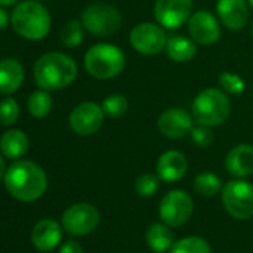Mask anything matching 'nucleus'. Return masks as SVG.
Returning <instances> with one entry per match:
<instances>
[{
	"instance_id": "10",
	"label": "nucleus",
	"mask_w": 253,
	"mask_h": 253,
	"mask_svg": "<svg viewBox=\"0 0 253 253\" xmlns=\"http://www.w3.org/2000/svg\"><path fill=\"white\" fill-rule=\"evenodd\" d=\"M103 121H104L103 107L92 101H85L78 104L69 116L70 128L78 136L95 134L101 128Z\"/></svg>"
},
{
	"instance_id": "16",
	"label": "nucleus",
	"mask_w": 253,
	"mask_h": 253,
	"mask_svg": "<svg viewBox=\"0 0 253 253\" xmlns=\"http://www.w3.org/2000/svg\"><path fill=\"white\" fill-rule=\"evenodd\" d=\"M188 169L185 155L179 151H166L157 161V176L164 182L180 180Z\"/></svg>"
},
{
	"instance_id": "33",
	"label": "nucleus",
	"mask_w": 253,
	"mask_h": 253,
	"mask_svg": "<svg viewBox=\"0 0 253 253\" xmlns=\"http://www.w3.org/2000/svg\"><path fill=\"white\" fill-rule=\"evenodd\" d=\"M6 24H8V14H6V11H5V9L0 8V30L5 29V27H6Z\"/></svg>"
},
{
	"instance_id": "27",
	"label": "nucleus",
	"mask_w": 253,
	"mask_h": 253,
	"mask_svg": "<svg viewBox=\"0 0 253 253\" xmlns=\"http://www.w3.org/2000/svg\"><path fill=\"white\" fill-rule=\"evenodd\" d=\"M101 107H103L104 115L110 118H119L126 112V109H128V101L121 94H110L103 100Z\"/></svg>"
},
{
	"instance_id": "8",
	"label": "nucleus",
	"mask_w": 253,
	"mask_h": 253,
	"mask_svg": "<svg viewBox=\"0 0 253 253\" xmlns=\"http://www.w3.org/2000/svg\"><path fill=\"white\" fill-rule=\"evenodd\" d=\"M192 211V198L180 189L170 191L160 203V217L169 226H182L189 220Z\"/></svg>"
},
{
	"instance_id": "19",
	"label": "nucleus",
	"mask_w": 253,
	"mask_h": 253,
	"mask_svg": "<svg viewBox=\"0 0 253 253\" xmlns=\"http://www.w3.org/2000/svg\"><path fill=\"white\" fill-rule=\"evenodd\" d=\"M24 79V69L15 58H5L0 61V92H15Z\"/></svg>"
},
{
	"instance_id": "22",
	"label": "nucleus",
	"mask_w": 253,
	"mask_h": 253,
	"mask_svg": "<svg viewBox=\"0 0 253 253\" xmlns=\"http://www.w3.org/2000/svg\"><path fill=\"white\" fill-rule=\"evenodd\" d=\"M148 246L158 253H163L173 246V234L166 223H152L146 232Z\"/></svg>"
},
{
	"instance_id": "3",
	"label": "nucleus",
	"mask_w": 253,
	"mask_h": 253,
	"mask_svg": "<svg viewBox=\"0 0 253 253\" xmlns=\"http://www.w3.org/2000/svg\"><path fill=\"white\" fill-rule=\"evenodd\" d=\"M12 27L23 38L30 41L43 39L51 30V15L38 2H23L12 12Z\"/></svg>"
},
{
	"instance_id": "35",
	"label": "nucleus",
	"mask_w": 253,
	"mask_h": 253,
	"mask_svg": "<svg viewBox=\"0 0 253 253\" xmlns=\"http://www.w3.org/2000/svg\"><path fill=\"white\" fill-rule=\"evenodd\" d=\"M3 174H5V161H3L2 155H0V179L3 177Z\"/></svg>"
},
{
	"instance_id": "12",
	"label": "nucleus",
	"mask_w": 253,
	"mask_h": 253,
	"mask_svg": "<svg viewBox=\"0 0 253 253\" xmlns=\"http://www.w3.org/2000/svg\"><path fill=\"white\" fill-rule=\"evenodd\" d=\"M192 0H157L154 17L164 29H179L192 15Z\"/></svg>"
},
{
	"instance_id": "17",
	"label": "nucleus",
	"mask_w": 253,
	"mask_h": 253,
	"mask_svg": "<svg viewBox=\"0 0 253 253\" xmlns=\"http://www.w3.org/2000/svg\"><path fill=\"white\" fill-rule=\"evenodd\" d=\"M226 170L238 179L247 177L253 173V146L241 143L234 146L225 160Z\"/></svg>"
},
{
	"instance_id": "26",
	"label": "nucleus",
	"mask_w": 253,
	"mask_h": 253,
	"mask_svg": "<svg viewBox=\"0 0 253 253\" xmlns=\"http://www.w3.org/2000/svg\"><path fill=\"white\" fill-rule=\"evenodd\" d=\"M61 42L63 45L69 46V48H75L79 46L82 43L84 39V26L81 21L72 20L69 23L64 24V27L61 29Z\"/></svg>"
},
{
	"instance_id": "29",
	"label": "nucleus",
	"mask_w": 253,
	"mask_h": 253,
	"mask_svg": "<svg viewBox=\"0 0 253 253\" xmlns=\"http://www.w3.org/2000/svg\"><path fill=\"white\" fill-rule=\"evenodd\" d=\"M219 82L226 92L234 94V95L241 94L244 91V86H246L244 81L232 72H222L219 76Z\"/></svg>"
},
{
	"instance_id": "1",
	"label": "nucleus",
	"mask_w": 253,
	"mask_h": 253,
	"mask_svg": "<svg viewBox=\"0 0 253 253\" xmlns=\"http://www.w3.org/2000/svg\"><path fill=\"white\" fill-rule=\"evenodd\" d=\"M6 189L20 201H35L43 195L48 186L45 171L32 161L14 163L5 174Z\"/></svg>"
},
{
	"instance_id": "4",
	"label": "nucleus",
	"mask_w": 253,
	"mask_h": 253,
	"mask_svg": "<svg viewBox=\"0 0 253 253\" xmlns=\"http://www.w3.org/2000/svg\"><path fill=\"white\" fill-rule=\"evenodd\" d=\"M231 112V101L217 88L201 91L192 101V118L203 125L216 126L223 124Z\"/></svg>"
},
{
	"instance_id": "11",
	"label": "nucleus",
	"mask_w": 253,
	"mask_h": 253,
	"mask_svg": "<svg viewBox=\"0 0 253 253\" xmlns=\"http://www.w3.org/2000/svg\"><path fill=\"white\" fill-rule=\"evenodd\" d=\"M130 42L137 52L143 55H155L166 49L167 35L163 27L154 23H140L131 30Z\"/></svg>"
},
{
	"instance_id": "18",
	"label": "nucleus",
	"mask_w": 253,
	"mask_h": 253,
	"mask_svg": "<svg viewBox=\"0 0 253 253\" xmlns=\"http://www.w3.org/2000/svg\"><path fill=\"white\" fill-rule=\"evenodd\" d=\"M61 240V228L52 219L41 220L35 225L32 231V241L36 249L42 252H49L55 246H58Z\"/></svg>"
},
{
	"instance_id": "20",
	"label": "nucleus",
	"mask_w": 253,
	"mask_h": 253,
	"mask_svg": "<svg viewBox=\"0 0 253 253\" xmlns=\"http://www.w3.org/2000/svg\"><path fill=\"white\" fill-rule=\"evenodd\" d=\"M166 52L173 61L186 63L195 57L197 48H195L192 39H188V38L180 36V35H173V36L167 38Z\"/></svg>"
},
{
	"instance_id": "2",
	"label": "nucleus",
	"mask_w": 253,
	"mask_h": 253,
	"mask_svg": "<svg viewBox=\"0 0 253 253\" xmlns=\"http://www.w3.org/2000/svg\"><path fill=\"white\" fill-rule=\"evenodd\" d=\"M78 73L72 57L61 52H48L35 64L36 84L45 91H57L69 86Z\"/></svg>"
},
{
	"instance_id": "14",
	"label": "nucleus",
	"mask_w": 253,
	"mask_h": 253,
	"mask_svg": "<svg viewBox=\"0 0 253 253\" xmlns=\"http://www.w3.org/2000/svg\"><path fill=\"white\" fill-rule=\"evenodd\" d=\"M158 130L169 139H182L192 130V116L179 107L167 109L158 118Z\"/></svg>"
},
{
	"instance_id": "7",
	"label": "nucleus",
	"mask_w": 253,
	"mask_h": 253,
	"mask_svg": "<svg viewBox=\"0 0 253 253\" xmlns=\"http://www.w3.org/2000/svg\"><path fill=\"white\" fill-rule=\"evenodd\" d=\"M222 201L232 217L250 219L253 216V185L241 179L228 182L222 191Z\"/></svg>"
},
{
	"instance_id": "25",
	"label": "nucleus",
	"mask_w": 253,
	"mask_h": 253,
	"mask_svg": "<svg viewBox=\"0 0 253 253\" xmlns=\"http://www.w3.org/2000/svg\"><path fill=\"white\" fill-rule=\"evenodd\" d=\"M170 253H211L210 246L200 237H186L174 243Z\"/></svg>"
},
{
	"instance_id": "13",
	"label": "nucleus",
	"mask_w": 253,
	"mask_h": 253,
	"mask_svg": "<svg viewBox=\"0 0 253 253\" xmlns=\"http://www.w3.org/2000/svg\"><path fill=\"white\" fill-rule=\"evenodd\" d=\"M188 32L194 42L204 46L216 43L220 38L219 21L209 11H198L192 14L188 21Z\"/></svg>"
},
{
	"instance_id": "32",
	"label": "nucleus",
	"mask_w": 253,
	"mask_h": 253,
	"mask_svg": "<svg viewBox=\"0 0 253 253\" xmlns=\"http://www.w3.org/2000/svg\"><path fill=\"white\" fill-rule=\"evenodd\" d=\"M60 253H82V247L79 243L70 240L67 243H64L60 249Z\"/></svg>"
},
{
	"instance_id": "6",
	"label": "nucleus",
	"mask_w": 253,
	"mask_h": 253,
	"mask_svg": "<svg viewBox=\"0 0 253 253\" xmlns=\"http://www.w3.org/2000/svg\"><path fill=\"white\" fill-rule=\"evenodd\" d=\"M81 23L85 30L97 36H109L119 30L122 18L116 8L112 5L97 2L84 9Z\"/></svg>"
},
{
	"instance_id": "24",
	"label": "nucleus",
	"mask_w": 253,
	"mask_h": 253,
	"mask_svg": "<svg viewBox=\"0 0 253 253\" xmlns=\"http://www.w3.org/2000/svg\"><path fill=\"white\" fill-rule=\"evenodd\" d=\"M222 188L220 179L213 173H201L194 180V189L203 197H213Z\"/></svg>"
},
{
	"instance_id": "31",
	"label": "nucleus",
	"mask_w": 253,
	"mask_h": 253,
	"mask_svg": "<svg viewBox=\"0 0 253 253\" xmlns=\"http://www.w3.org/2000/svg\"><path fill=\"white\" fill-rule=\"evenodd\" d=\"M189 134H191V139L194 140V143L200 148H207L214 140V136H213V131L210 130V126L203 125V124L192 126Z\"/></svg>"
},
{
	"instance_id": "21",
	"label": "nucleus",
	"mask_w": 253,
	"mask_h": 253,
	"mask_svg": "<svg viewBox=\"0 0 253 253\" xmlns=\"http://www.w3.org/2000/svg\"><path fill=\"white\" fill-rule=\"evenodd\" d=\"M0 149L8 158H20L29 149V139L21 130H11L0 139Z\"/></svg>"
},
{
	"instance_id": "15",
	"label": "nucleus",
	"mask_w": 253,
	"mask_h": 253,
	"mask_svg": "<svg viewBox=\"0 0 253 253\" xmlns=\"http://www.w3.org/2000/svg\"><path fill=\"white\" fill-rule=\"evenodd\" d=\"M217 17L229 30H241L249 20L246 0H217Z\"/></svg>"
},
{
	"instance_id": "23",
	"label": "nucleus",
	"mask_w": 253,
	"mask_h": 253,
	"mask_svg": "<svg viewBox=\"0 0 253 253\" xmlns=\"http://www.w3.org/2000/svg\"><path fill=\"white\" fill-rule=\"evenodd\" d=\"M27 109L32 116L35 118H45L52 109V98L51 95L43 91L33 92L27 100Z\"/></svg>"
},
{
	"instance_id": "36",
	"label": "nucleus",
	"mask_w": 253,
	"mask_h": 253,
	"mask_svg": "<svg viewBox=\"0 0 253 253\" xmlns=\"http://www.w3.org/2000/svg\"><path fill=\"white\" fill-rule=\"evenodd\" d=\"M247 3H249V5H250L252 8H253V0H247Z\"/></svg>"
},
{
	"instance_id": "34",
	"label": "nucleus",
	"mask_w": 253,
	"mask_h": 253,
	"mask_svg": "<svg viewBox=\"0 0 253 253\" xmlns=\"http://www.w3.org/2000/svg\"><path fill=\"white\" fill-rule=\"evenodd\" d=\"M20 0H0V6H14Z\"/></svg>"
},
{
	"instance_id": "28",
	"label": "nucleus",
	"mask_w": 253,
	"mask_h": 253,
	"mask_svg": "<svg viewBox=\"0 0 253 253\" xmlns=\"http://www.w3.org/2000/svg\"><path fill=\"white\" fill-rule=\"evenodd\" d=\"M160 188V177L154 174H142L136 180V191L140 197L149 198Z\"/></svg>"
},
{
	"instance_id": "37",
	"label": "nucleus",
	"mask_w": 253,
	"mask_h": 253,
	"mask_svg": "<svg viewBox=\"0 0 253 253\" xmlns=\"http://www.w3.org/2000/svg\"><path fill=\"white\" fill-rule=\"evenodd\" d=\"M252 36H253V26H252Z\"/></svg>"
},
{
	"instance_id": "9",
	"label": "nucleus",
	"mask_w": 253,
	"mask_h": 253,
	"mask_svg": "<svg viewBox=\"0 0 253 253\" xmlns=\"http://www.w3.org/2000/svg\"><path fill=\"white\" fill-rule=\"evenodd\" d=\"M100 213L88 203H78L63 213V226L72 235H85L98 226Z\"/></svg>"
},
{
	"instance_id": "5",
	"label": "nucleus",
	"mask_w": 253,
	"mask_h": 253,
	"mask_svg": "<svg viewBox=\"0 0 253 253\" xmlns=\"http://www.w3.org/2000/svg\"><path fill=\"white\" fill-rule=\"evenodd\" d=\"M84 63L86 72L92 78L110 79L122 72L125 57L118 46L110 43H98L86 51Z\"/></svg>"
},
{
	"instance_id": "30",
	"label": "nucleus",
	"mask_w": 253,
	"mask_h": 253,
	"mask_svg": "<svg viewBox=\"0 0 253 253\" xmlns=\"http://www.w3.org/2000/svg\"><path fill=\"white\" fill-rule=\"evenodd\" d=\"M20 115L18 104L14 98H5L0 103V124L2 125H12Z\"/></svg>"
}]
</instances>
